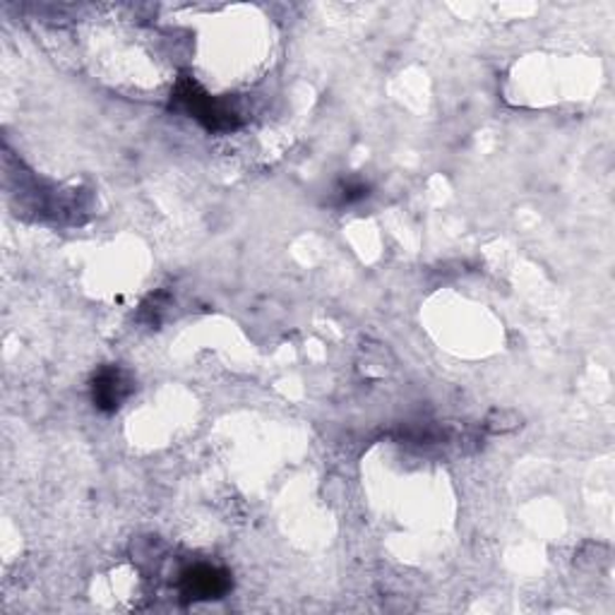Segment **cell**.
<instances>
[{
  "label": "cell",
  "instance_id": "obj_1",
  "mask_svg": "<svg viewBox=\"0 0 615 615\" xmlns=\"http://www.w3.org/2000/svg\"><path fill=\"white\" fill-rule=\"evenodd\" d=\"M171 109L195 118L197 123H203L212 132H229L240 126V118L229 104L212 99L188 75H183L176 83V89L171 95Z\"/></svg>",
  "mask_w": 615,
  "mask_h": 615
},
{
  "label": "cell",
  "instance_id": "obj_3",
  "mask_svg": "<svg viewBox=\"0 0 615 615\" xmlns=\"http://www.w3.org/2000/svg\"><path fill=\"white\" fill-rule=\"evenodd\" d=\"M229 590H231V574L222 568L195 565L191 570H185L181 578L183 601L222 598Z\"/></svg>",
  "mask_w": 615,
  "mask_h": 615
},
{
  "label": "cell",
  "instance_id": "obj_2",
  "mask_svg": "<svg viewBox=\"0 0 615 615\" xmlns=\"http://www.w3.org/2000/svg\"><path fill=\"white\" fill-rule=\"evenodd\" d=\"M136 390L130 376L118 366H104L91 378V402L104 413H114Z\"/></svg>",
  "mask_w": 615,
  "mask_h": 615
},
{
  "label": "cell",
  "instance_id": "obj_4",
  "mask_svg": "<svg viewBox=\"0 0 615 615\" xmlns=\"http://www.w3.org/2000/svg\"><path fill=\"white\" fill-rule=\"evenodd\" d=\"M337 207H349L360 203V199H366L370 195V185L360 179H349V181H342L339 188H337Z\"/></svg>",
  "mask_w": 615,
  "mask_h": 615
}]
</instances>
